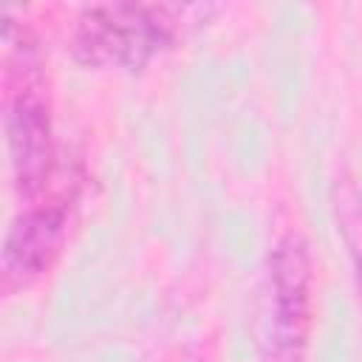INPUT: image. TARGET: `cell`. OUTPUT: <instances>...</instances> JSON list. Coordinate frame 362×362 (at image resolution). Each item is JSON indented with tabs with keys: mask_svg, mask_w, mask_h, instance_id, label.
I'll use <instances>...</instances> for the list:
<instances>
[{
	"mask_svg": "<svg viewBox=\"0 0 362 362\" xmlns=\"http://www.w3.org/2000/svg\"><path fill=\"white\" fill-rule=\"evenodd\" d=\"M334 201V215H337V229L342 235V243L348 249L359 300H362V192L351 178H337L331 189Z\"/></svg>",
	"mask_w": 362,
	"mask_h": 362,
	"instance_id": "5",
	"label": "cell"
},
{
	"mask_svg": "<svg viewBox=\"0 0 362 362\" xmlns=\"http://www.w3.org/2000/svg\"><path fill=\"white\" fill-rule=\"evenodd\" d=\"M6 144L14 187L23 198L42 195L54 170V127L37 68L6 74Z\"/></svg>",
	"mask_w": 362,
	"mask_h": 362,
	"instance_id": "3",
	"label": "cell"
},
{
	"mask_svg": "<svg viewBox=\"0 0 362 362\" xmlns=\"http://www.w3.org/2000/svg\"><path fill=\"white\" fill-rule=\"evenodd\" d=\"M311 252L300 232H286L269 255L266 337L274 362H300L311 328Z\"/></svg>",
	"mask_w": 362,
	"mask_h": 362,
	"instance_id": "2",
	"label": "cell"
},
{
	"mask_svg": "<svg viewBox=\"0 0 362 362\" xmlns=\"http://www.w3.org/2000/svg\"><path fill=\"white\" fill-rule=\"evenodd\" d=\"M215 6L201 3H99L79 11L71 28V51L82 65L139 71L170 48L189 25L206 23Z\"/></svg>",
	"mask_w": 362,
	"mask_h": 362,
	"instance_id": "1",
	"label": "cell"
},
{
	"mask_svg": "<svg viewBox=\"0 0 362 362\" xmlns=\"http://www.w3.org/2000/svg\"><path fill=\"white\" fill-rule=\"evenodd\" d=\"M65 223H68L65 201L34 204L11 221L0 252L3 286L8 291L34 283L42 272L51 269L65 238Z\"/></svg>",
	"mask_w": 362,
	"mask_h": 362,
	"instance_id": "4",
	"label": "cell"
}]
</instances>
